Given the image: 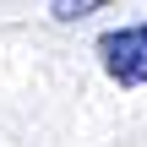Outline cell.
Masks as SVG:
<instances>
[{"label":"cell","instance_id":"6da1fadb","mask_svg":"<svg viewBox=\"0 0 147 147\" xmlns=\"http://www.w3.org/2000/svg\"><path fill=\"white\" fill-rule=\"evenodd\" d=\"M98 65L109 82L120 87H142L147 82V22H131V27H115L98 38Z\"/></svg>","mask_w":147,"mask_h":147},{"label":"cell","instance_id":"7a4b0ae2","mask_svg":"<svg viewBox=\"0 0 147 147\" xmlns=\"http://www.w3.org/2000/svg\"><path fill=\"white\" fill-rule=\"evenodd\" d=\"M49 11H55L60 22H76V16H87V11H98V0H76V5H71V0H60V5H49Z\"/></svg>","mask_w":147,"mask_h":147}]
</instances>
